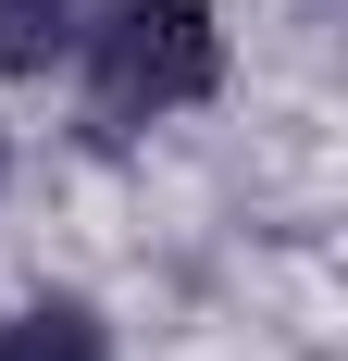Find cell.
Segmentation results:
<instances>
[{
  "label": "cell",
  "instance_id": "cell-1",
  "mask_svg": "<svg viewBox=\"0 0 348 361\" xmlns=\"http://www.w3.org/2000/svg\"><path fill=\"white\" fill-rule=\"evenodd\" d=\"M224 75H237L224 0H100L75 63H63V87H75V125L100 149H125V137H162V125L211 112Z\"/></svg>",
  "mask_w": 348,
  "mask_h": 361
},
{
  "label": "cell",
  "instance_id": "cell-2",
  "mask_svg": "<svg viewBox=\"0 0 348 361\" xmlns=\"http://www.w3.org/2000/svg\"><path fill=\"white\" fill-rule=\"evenodd\" d=\"M0 361H125V324L87 287H25L0 299Z\"/></svg>",
  "mask_w": 348,
  "mask_h": 361
},
{
  "label": "cell",
  "instance_id": "cell-4",
  "mask_svg": "<svg viewBox=\"0 0 348 361\" xmlns=\"http://www.w3.org/2000/svg\"><path fill=\"white\" fill-rule=\"evenodd\" d=\"M13 175H25V162H13V125H0V200H13Z\"/></svg>",
  "mask_w": 348,
  "mask_h": 361
},
{
  "label": "cell",
  "instance_id": "cell-3",
  "mask_svg": "<svg viewBox=\"0 0 348 361\" xmlns=\"http://www.w3.org/2000/svg\"><path fill=\"white\" fill-rule=\"evenodd\" d=\"M100 0H0V87H63Z\"/></svg>",
  "mask_w": 348,
  "mask_h": 361
}]
</instances>
